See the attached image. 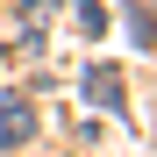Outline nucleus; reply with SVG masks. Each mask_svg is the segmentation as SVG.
<instances>
[{
    "label": "nucleus",
    "instance_id": "obj_1",
    "mask_svg": "<svg viewBox=\"0 0 157 157\" xmlns=\"http://www.w3.org/2000/svg\"><path fill=\"white\" fill-rule=\"evenodd\" d=\"M86 100H93V107H128V100H121V71L114 64H93L86 71Z\"/></svg>",
    "mask_w": 157,
    "mask_h": 157
},
{
    "label": "nucleus",
    "instance_id": "obj_2",
    "mask_svg": "<svg viewBox=\"0 0 157 157\" xmlns=\"http://www.w3.org/2000/svg\"><path fill=\"white\" fill-rule=\"evenodd\" d=\"M29 128H36V114L21 107V100H7V107H0V150H14V143H29Z\"/></svg>",
    "mask_w": 157,
    "mask_h": 157
},
{
    "label": "nucleus",
    "instance_id": "obj_3",
    "mask_svg": "<svg viewBox=\"0 0 157 157\" xmlns=\"http://www.w3.org/2000/svg\"><path fill=\"white\" fill-rule=\"evenodd\" d=\"M71 21H78V36H100L107 21H100V0H71Z\"/></svg>",
    "mask_w": 157,
    "mask_h": 157
}]
</instances>
